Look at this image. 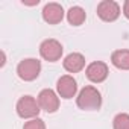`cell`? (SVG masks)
<instances>
[{"instance_id":"1","label":"cell","mask_w":129,"mask_h":129,"mask_svg":"<svg viewBox=\"0 0 129 129\" xmlns=\"http://www.w3.org/2000/svg\"><path fill=\"white\" fill-rule=\"evenodd\" d=\"M76 105L82 111H97L102 106V94L96 87L87 85L79 91L76 97Z\"/></svg>"},{"instance_id":"2","label":"cell","mask_w":129,"mask_h":129,"mask_svg":"<svg viewBox=\"0 0 129 129\" xmlns=\"http://www.w3.org/2000/svg\"><path fill=\"white\" fill-rule=\"evenodd\" d=\"M15 111H17V115L20 118H24V120H32V118H37L41 108H40V103L38 100L34 97V96H21L15 105Z\"/></svg>"},{"instance_id":"3","label":"cell","mask_w":129,"mask_h":129,"mask_svg":"<svg viewBox=\"0 0 129 129\" xmlns=\"http://www.w3.org/2000/svg\"><path fill=\"white\" fill-rule=\"evenodd\" d=\"M40 73H41V61H38L35 58L21 59L17 66V75L24 82L35 81L40 76Z\"/></svg>"},{"instance_id":"4","label":"cell","mask_w":129,"mask_h":129,"mask_svg":"<svg viewBox=\"0 0 129 129\" xmlns=\"http://www.w3.org/2000/svg\"><path fill=\"white\" fill-rule=\"evenodd\" d=\"M64 52L62 44L55 38H47L40 44V55L47 62H56L61 59Z\"/></svg>"},{"instance_id":"5","label":"cell","mask_w":129,"mask_h":129,"mask_svg":"<svg viewBox=\"0 0 129 129\" xmlns=\"http://www.w3.org/2000/svg\"><path fill=\"white\" fill-rule=\"evenodd\" d=\"M96 14L102 21L112 23L120 17L121 9H120V5L117 2H114V0H102V2L97 5Z\"/></svg>"},{"instance_id":"6","label":"cell","mask_w":129,"mask_h":129,"mask_svg":"<svg viewBox=\"0 0 129 129\" xmlns=\"http://www.w3.org/2000/svg\"><path fill=\"white\" fill-rule=\"evenodd\" d=\"M109 75V69L103 61H93L85 69V76L93 84H102L106 81Z\"/></svg>"},{"instance_id":"7","label":"cell","mask_w":129,"mask_h":129,"mask_svg":"<svg viewBox=\"0 0 129 129\" xmlns=\"http://www.w3.org/2000/svg\"><path fill=\"white\" fill-rule=\"evenodd\" d=\"M56 93L61 99H73L78 93V82L72 75H64L56 82Z\"/></svg>"},{"instance_id":"8","label":"cell","mask_w":129,"mask_h":129,"mask_svg":"<svg viewBox=\"0 0 129 129\" xmlns=\"http://www.w3.org/2000/svg\"><path fill=\"white\" fill-rule=\"evenodd\" d=\"M40 108L49 114H53L59 109V96L56 91L50 90V88H44L40 91L38 97H37Z\"/></svg>"},{"instance_id":"9","label":"cell","mask_w":129,"mask_h":129,"mask_svg":"<svg viewBox=\"0 0 129 129\" xmlns=\"http://www.w3.org/2000/svg\"><path fill=\"white\" fill-rule=\"evenodd\" d=\"M43 20L47 23V24H58L62 21L64 18V8L59 5V3H47L44 8H43Z\"/></svg>"},{"instance_id":"10","label":"cell","mask_w":129,"mask_h":129,"mask_svg":"<svg viewBox=\"0 0 129 129\" xmlns=\"http://www.w3.org/2000/svg\"><path fill=\"white\" fill-rule=\"evenodd\" d=\"M62 67L69 73H79V72H82L85 69V58L79 52H72L64 58Z\"/></svg>"},{"instance_id":"11","label":"cell","mask_w":129,"mask_h":129,"mask_svg":"<svg viewBox=\"0 0 129 129\" xmlns=\"http://www.w3.org/2000/svg\"><path fill=\"white\" fill-rule=\"evenodd\" d=\"M111 64L118 70H129V49H117L111 53Z\"/></svg>"},{"instance_id":"12","label":"cell","mask_w":129,"mask_h":129,"mask_svg":"<svg viewBox=\"0 0 129 129\" xmlns=\"http://www.w3.org/2000/svg\"><path fill=\"white\" fill-rule=\"evenodd\" d=\"M87 20V12L84 8L81 6H72L69 11H67V21L72 24V26H81L84 24Z\"/></svg>"},{"instance_id":"13","label":"cell","mask_w":129,"mask_h":129,"mask_svg":"<svg viewBox=\"0 0 129 129\" xmlns=\"http://www.w3.org/2000/svg\"><path fill=\"white\" fill-rule=\"evenodd\" d=\"M112 127L114 129H129V114L127 112H118L112 118Z\"/></svg>"},{"instance_id":"14","label":"cell","mask_w":129,"mask_h":129,"mask_svg":"<svg viewBox=\"0 0 129 129\" xmlns=\"http://www.w3.org/2000/svg\"><path fill=\"white\" fill-rule=\"evenodd\" d=\"M23 129H46V123H44V120H41L40 117H37V118L27 120L24 123Z\"/></svg>"},{"instance_id":"15","label":"cell","mask_w":129,"mask_h":129,"mask_svg":"<svg viewBox=\"0 0 129 129\" xmlns=\"http://www.w3.org/2000/svg\"><path fill=\"white\" fill-rule=\"evenodd\" d=\"M123 15L129 20V0H126V2L123 3Z\"/></svg>"}]
</instances>
